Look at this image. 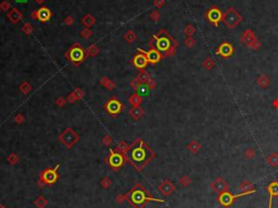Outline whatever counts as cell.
Segmentation results:
<instances>
[{"label":"cell","mask_w":278,"mask_h":208,"mask_svg":"<svg viewBox=\"0 0 278 208\" xmlns=\"http://www.w3.org/2000/svg\"><path fill=\"white\" fill-rule=\"evenodd\" d=\"M126 156L129 161L134 164V167L137 170H140L151 158H153L154 154L145 142L141 139H137L133 145H131Z\"/></svg>","instance_id":"obj_1"},{"label":"cell","mask_w":278,"mask_h":208,"mask_svg":"<svg viewBox=\"0 0 278 208\" xmlns=\"http://www.w3.org/2000/svg\"><path fill=\"white\" fill-rule=\"evenodd\" d=\"M127 198L129 199V203H131L135 208H143V206H145V204L150 201L159 202V203H160V202H161V203L163 202L162 199L153 198V197L149 196L147 190L143 189L139 183L136 184V186L128 193Z\"/></svg>","instance_id":"obj_2"},{"label":"cell","mask_w":278,"mask_h":208,"mask_svg":"<svg viewBox=\"0 0 278 208\" xmlns=\"http://www.w3.org/2000/svg\"><path fill=\"white\" fill-rule=\"evenodd\" d=\"M87 50L81 44L75 43L69 50L65 52V58L75 67H78L86 58H87Z\"/></svg>","instance_id":"obj_3"},{"label":"cell","mask_w":278,"mask_h":208,"mask_svg":"<svg viewBox=\"0 0 278 208\" xmlns=\"http://www.w3.org/2000/svg\"><path fill=\"white\" fill-rule=\"evenodd\" d=\"M153 38L155 40L156 49L161 52L166 53L171 48H173V47L176 48L177 46V43L170 36V34L165 30H161L158 34L154 35Z\"/></svg>","instance_id":"obj_4"},{"label":"cell","mask_w":278,"mask_h":208,"mask_svg":"<svg viewBox=\"0 0 278 208\" xmlns=\"http://www.w3.org/2000/svg\"><path fill=\"white\" fill-rule=\"evenodd\" d=\"M59 141H60L66 148H72L78 141H79V135H78L72 127H66V129L59 135Z\"/></svg>","instance_id":"obj_5"},{"label":"cell","mask_w":278,"mask_h":208,"mask_svg":"<svg viewBox=\"0 0 278 208\" xmlns=\"http://www.w3.org/2000/svg\"><path fill=\"white\" fill-rule=\"evenodd\" d=\"M58 169H59V164H57L53 169H51V168L45 169L44 171L40 173V176H39L38 185H40V186L42 187L46 184L51 185V184H53V183L57 182L58 178H59L58 172H57Z\"/></svg>","instance_id":"obj_6"},{"label":"cell","mask_w":278,"mask_h":208,"mask_svg":"<svg viewBox=\"0 0 278 208\" xmlns=\"http://www.w3.org/2000/svg\"><path fill=\"white\" fill-rule=\"evenodd\" d=\"M222 21L224 22V24H225L227 27H229V28L236 27V26L240 23V21H241V15H240L234 8L230 7L229 9L225 12V14L223 15Z\"/></svg>","instance_id":"obj_7"},{"label":"cell","mask_w":278,"mask_h":208,"mask_svg":"<svg viewBox=\"0 0 278 208\" xmlns=\"http://www.w3.org/2000/svg\"><path fill=\"white\" fill-rule=\"evenodd\" d=\"M109 153H110V155L108 156V159H107L109 166L114 170H119V169L122 168L125 162V156L114 149H110Z\"/></svg>","instance_id":"obj_8"},{"label":"cell","mask_w":278,"mask_h":208,"mask_svg":"<svg viewBox=\"0 0 278 208\" xmlns=\"http://www.w3.org/2000/svg\"><path fill=\"white\" fill-rule=\"evenodd\" d=\"M124 108V105L122 104L120 99H117L116 97H111L110 99L108 100L106 105H104V109H106L107 112L112 117L117 116L119 113H121V111Z\"/></svg>","instance_id":"obj_9"},{"label":"cell","mask_w":278,"mask_h":208,"mask_svg":"<svg viewBox=\"0 0 278 208\" xmlns=\"http://www.w3.org/2000/svg\"><path fill=\"white\" fill-rule=\"evenodd\" d=\"M137 51H138V53H136L133 58V64L135 65V68H137L138 70H143L146 67H147V64L149 62H148V59H147V57H146L145 50H143L141 48H138Z\"/></svg>","instance_id":"obj_10"},{"label":"cell","mask_w":278,"mask_h":208,"mask_svg":"<svg viewBox=\"0 0 278 208\" xmlns=\"http://www.w3.org/2000/svg\"><path fill=\"white\" fill-rule=\"evenodd\" d=\"M211 189L213 190V192L218 193V194H222V193H224V192H228L229 186H228V184L226 183V181H224L222 178H216L215 180L212 182Z\"/></svg>","instance_id":"obj_11"},{"label":"cell","mask_w":278,"mask_h":208,"mask_svg":"<svg viewBox=\"0 0 278 208\" xmlns=\"http://www.w3.org/2000/svg\"><path fill=\"white\" fill-rule=\"evenodd\" d=\"M145 53H146V57H147V59H148V62L152 63V64L158 63L159 61L163 58V55L161 53V51H159L158 49L153 48V47H151L148 51H145Z\"/></svg>","instance_id":"obj_12"},{"label":"cell","mask_w":278,"mask_h":208,"mask_svg":"<svg viewBox=\"0 0 278 208\" xmlns=\"http://www.w3.org/2000/svg\"><path fill=\"white\" fill-rule=\"evenodd\" d=\"M242 195H247L246 193H241V194L239 195H232L230 193L228 192H224L221 194V196L218 197V201H220V203L222 204L223 206H225V207H227V206H230L232 204V202L235 201V199L237 198V197H240L242 196Z\"/></svg>","instance_id":"obj_13"},{"label":"cell","mask_w":278,"mask_h":208,"mask_svg":"<svg viewBox=\"0 0 278 208\" xmlns=\"http://www.w3.org/2000/svg\"><path fill=\"white\" fill-rule=\"evenodd\" d=\"M36 11H37V20H38L39 22H42V23L48 22L51 19V16H52V12H51L50 9L47 7L39 8V9L36 10Z\"/></svg>","instance_id":"obj_14"},{"label":"cell","mask_w":278,"mask_h":208,"mask_svg":"<svg viewBox=\"0 0 278 208\" xmlns=\"http://www.w3.org/2000/svg\"><path fill=\"white\" fill-rule=\"evenodd\" d=\"M159 191H160V193H161L162 195H164V196H170V195L175 191V185L173 184L171 181L165 180L160 184Z\"/></svg>","instance_id":"obj_15"},{"label":"cell","mask_w":278,"mask_h":208,"mask_svg":"<svg viewBox=\"0 0 278 208\" xmlns=\"http://www.w3.org/2000/svg\"><path fill=\"white\" fill-rule=\"evenodd\" d=\"M7 18L11 23L18 24V22L23 19V13H22L18 8H12V9L7 13Z\"/></svg>","instance_id":"obj_16"},{"label":"cell","mask_w":278,"mask_h":208,"mask_svg":"<svg viewBox=\"0 0 278 208\" xmlns=\"http://www.w3.org/2000/svg\"><path fill=\"white\" fill-rule=\"evenodd\" d=\"M223 15H222V12L217 9V8H212L209 12H207V19H209V21L212 22L214 25L217 26L218 22L221 21Z\"/></svg>","instance_id":"obj_17"},{"label":"cell","mask_w":278,"mask_h":208,"mask_svg":"<svg viewBox=\"0 0 278 208\" xmlns=\"http://www.w3.org/2000/svg\"><path fill=\"white\" fill-rule=\"evenodd\" d=\"M255 40H256L255 35L251 30H247L241 36V42L244 43V45H247V46H252V44L255 42Z\"/></svg>","instance_id":"obj_18"},{"label":"cell","mask_w":278,"mask_h":208,"mask_svg":"<svg viewBox=\"0 0 278 208\" xmlns=\"http://www.w3.org/2000/svg\"><path fill=\"white\" fill-rule=\"evenodd\" d=\"M234 52V48L229 43H223L218 48V53L223 57H229Z\"/></svg>","instance_id":"obj_19"},{"label":"cell","mask_w":278,"mask_h":208,"mask_svg":"<svg viewBox=\"0 0 278 208\" xmlns=\"http://www.w3.org/2000/svg\"><path fill=\"white\" fill-rule=\"evenodd\" d=\"M129 114H131V118H133L134 120H139V119L145 114V111H143V109L140 108L139 106L133 107V108L129 110Z\"/></svg>","instance_id":"obj_20"},{"label":"cell","mask_w":278,"mask_h":208,"mask_svg":"<svg viewBox=\"0 0 278 208\" xmlns=\"http://www.w3.org/2000/svg\"><path fill=\"white\" fill-rule=\"evenodd\" d=\"M239 190L241 191L242 193H246V194H250V193L255 192L254 187H253V184L249 182V181H244V182L240 184Z\"/></svg>","instance_id":"obj_21"},{"label":"cell","mask_w":278,"mask_h":208,"mask_svg":"<svg viewBox=\"0 0 278 208\" xmlns=\"http://www.w3.org/2000/svg\"><path fill=\"white\" fill-rule=\"evenodd\" d=\"M82 24H83L85 27L89 28L90 26H92V25L96 24V18L92 16L91 14H86V15L82 19Z\"/></svg>","instance_id":"obj_22"},{"label":"cell","mask_w":278,"mask_h":208,"mask_svg":"<svg viewBox=\"0 0 278 208\" xmlns=\"http://www.w3.org/2000/svg\"><path fill=\"white\" fill-rule=\"evenodd\" d=\"M128 102L133 107H138L139 105L141 104V102H143V98H141V96L139 95V94L135 93V94H133V95L129 96Z\"/></svg>","instance_id":"obj_23"},{"label":"cell","mask_w":278,"mask_h":208,"mask_svg":"<svg viewBox=\"0 0 278 208\" xmlns=\"http://www.w3.org/2000/svg\"><path fill=\"white\" fill-rule=\"evenodd\" d=\"M129 148H131V145H128L126 142H121L120 144H117V146L115 147L114 150H116V152H119V153L123 154L125 156L127 154V152L129 150Z\"/></svg>","instance_id":"obj_24"},{"label":"cell","mask_w":278,"mask_h":208,"mask_svg":"<svg viewBox=\"0 0 278 208\" xmlns=\"http://www.w3.org/2000/svg\"><path fill=\"white\" fill-rule=\"evenodd\" d=\"M100 84H101V85H103L104 87H106L107 89H109V90H113L115 88V83H114V82H112L111 80H109L108 77H103L101 80H100Z\"/></svg>","instance_id":"obj_25"},{"label":"cell","mask_w":278,"mask_h":208,"mask_svg":"<svg viewBox=\"0 0 278 208\" xmlns=\"http://www.w3.org/2000/svg\"><path fill=\"white\" fill-rule=\"evenodd\" d=\"M136 79L139 80V82H140V83L146 84L150 79H151V77H150V75H149V73H148V72H146L145 70H140V72L138 73V75L136 77Z\"/></svg>","instance_id":"obj_26"},{"label":"cell","mask_w":278,"mask_h":208,"mask_svg":"<svg viewBox=\"0 0 278 208\" xmlns=\"http://www.w3.org/2000/svg\"><path fill=\"white\" fill-rule=\"evenodd\" d=\"M267 190H268V193H269V195H271V197L277 196L278 195V182H273L272 184H269L268 187H267Z\"/></svg>","instance_id":"obj_27"},{"label":"cell","mask_w":278,"mask_h":208,"mask_svg":"<svg viewBox=\"0 0 278 208\" xmlns=\"http://www.w3.org/2000/svg\"><path fill=\"white\" fill-rule=\"evenodd\" d=\"M267 162L271 164L272 167H277L278 166V154L273 153L267 157Z\"/></svg>","instance_id":"obj_28"},{"label":"cell","mask_w":278,"mask_h":208,"mask_svg":"<svg viewBox=\"0 0 278 208\" xmlns=\"http://www.w3.org/2000/svg\"><path fill=\"white\" fill-rule=\"evenodd\" d=\"M32 90V85H30L28 82H23V83L20 85V92L24 95H27L28 93Z\"/></svg>","instance_id":"obj_29"},{"label":"cell","mask_w":278,"mask_h":208,"mask_svg":"<svg viewBox=\"0 0 278 208\" xmlns=\"http://www.w3.org/2000/svg\"><path fill=\"white\" fill-rule=\"evenodd\" d=\"M257 83H259V85L261 86V87L265 88L268 86L269 84V79L265 75V74H263V75H261L260 77H259V80H257Z\"/></svg>","instance_id":"obj_30"},{"label":"cell","mask_w":278,"mask_h":208,"mask_svg":"<svg viewBox=\"0 0 278 208\" xmlns=\"http://www.w3.org/2000/svg\"><path fill=\"white\" fill-rule=\"evenodd\" d=\"M47 204H48V201H47V199L45 198L44 196L37 197L36 201H35V205H36L38 208H45V207H46Z\"/></svg>","instance_id":"obj_31"},{"label":"cell","mask_w":278,"mask_h":208,"mask_svg":"<svg viewBox=\"0 0 278 208\" xmlns=\"http://www.w3.org/2000/svg\"><path fill=\"white\" fill-rule=\"evenodd\" d=\"M136 38H137V36H136L135 32L131 30L127 31L126 33H125V40H126V42L128 43H134L136 40Z\"/></svg>","instance_id":"obj_32"},{"label":"cell","mask_w":278,"mask_h":208,"mask_svg":"<svg viewBox=\"0 0 278 208\" xmlns=\"http://www.w3.org/2000/svg\"><path fill=\"white\" fill-rule=\"evenodd\" d=\"M21 31H22V33H24L25 35H30V34H33V32H34V27H33V25L30 23H25L21 27Z\"/></svg>","instance_id":"obj_33"},{"label":"cell","mask_w":278,"mask_h":208,"mask_svg":"<svg viewBox=\"0 0 278 208\" xmlns=\"http://www.w3.org/2000/svg\"><path fill=\"white\" fill-rule=\"evenodd\" d=\"M87 50V53L88 56H91V57H96L97 55L99 53V48L97 47V45H91V46L88 47V49H86Z\"/></svg>","instance_id":"obj_34"},{"label":"cell","mask_w":278,"mask_h":208,"mask_svg":"<svg viewBox=\"0 0 278 208\" xmlns=\"http://www.w3.org/2000/svg\"><path fill=\"white\" fill-rule=\"evenodd\" d=\"M72 93H73V94H74V96H75L76 99H77V100L83 99L84 95H85V93H84V90L82 89V88H79V87H76L75 89H74Z\"/></svg>","instance_id":"obj_35"},{"label":"cell","mask_w":278,"mask_h":208,"mask_svg":"<svg viewBox=\"0 0 278 208\" xmlns=\"http://www.w3.org/2000/svg\"><path fill=\"white\" fill-rule=\"evenodd\" d=\"M200 147H201V146H200V144H198L195 141L191 142V143L188 145V149L190 150L191 153H197L198 150L200 149Z\"/></svg>","instance_id":"obj_36"},{"label":"cell","mask_w":278,"mask_h":208,"mask_svg":"<svg viewBox=\"0 0 278 208\" xmlns=\"http://www.w3.org/2000/svg\"><path fill=\"white\" fill-rule=\"evenodd\" d=\"M91 35H92V31L90 30V28L85 27L84 30L81 31V36L83 37L84 40H88V38H90Z\"/></svg>","instance_id":"obj_37"},{"label":"cell","mask_w":278,"mask_h":208,"mask_svg":"<svg viewBox=\"0 0 278 208\" xmlns=\"http://www.w3.org/2000/svg\"><path fill=\"white\" fill-rule=\"evenodd\" d=\"M8 162H9L10 164H12V166L16 164L18 162V156L16 155V154H14V153L10 154L9 157H8Z\"/></svg>","instance_id":"obj_38"},{"label":"cell","mask_w":278,"mask_h":208,"mask_svg":"<svg viewBox=\"0 0 278 208\" xmlns=\"http://www.w3.org/2000/svg\"><path fill=\"white\" fill-rule=\"evenodd\" d=\"M102 144H103L106 147H110V145L112 144L113 139H112V136L111 135H106V136L102 139Z\"/></svg>","instance_id":"obj_39"},{"label":"cell","mask_w":278,"mask_h":208,"mask_svg":"<svg viewBox=\"0 0 278 208\" xmlns=\"http://www.w3.org/2000/svg\"><path fill=\"white\" fill-rule=\"evenodd\" d=\"M0 9H1V11H8L9 9H11V3L9 1H7V0H5V1L0 3Z\"/></svg>","instance_id":"obj_40"},{"label":"cell","mask_w":278,"mask_h":208,"mask_svg":"<svg viewBox=\"0 0 278 208\" xmlns=\"http://www.w3.org/2000/svg\"><path fill=\"white\" fill-rule=\"evenodd\" d=\"M141 85H143V83H140L138 79H134L133 81L131 82V87L133 88V89H139V87H140Z\"/></svg>","instance_id":"obj_41"},{"label":"cell","mask_w":278,"mask_h":208,"mask_svg":"<svg viewBox=\"0 0 278 208\" xmlns=\"http://www.w3.org/2000/svg\"><path fill=\"white\" fill-rule=\"evenodd\" d=\"M190 183H191V179L189 178L188 176L182 177V179H180V184H182L183 186H188Z\"/></svg>","instance_id":"obj_42"},{"label":"cell","mask_w":278,"mask_h":208,"mask_svg":"<svg viewBox=\"0 0 278 208\" xmlns=\"http://www.w3.org/2000/svg\"><path fill=\"white\" fill-rule=\"evenodd\" d=\"M150 18H151L152 21L158 22L159 20L161 19V14L159 13V12L156 11V10H154V11H152V12H151V14H150Z\"/></svg>","instance_id":"obj_43"},{"label":"cell","mask_w":278,"mask_h":208,"mask_svg":"<svg viewBox=\"0 0 278 208\" xmlns=\"http://www.w3.org/2000/svg\"><path fill=\"white\" fill-rule=\"evenodd\" d=\"M64 23H65V25H67V26H72L74 23H75V19H74L72 15H69L64 19Z\"/></svg>","instance_id":"obj_44"},{"label":"cell","mask_w":278,"mask_h":208,"mask_svg":"<svg viewBox=\"0 0 278 208\" xmlns=\"http://www.w3.org/2000/svg\"><path fill=\"white\" fill-rule=\"evenodd\" d=\"M195 32V30L192 25H187L186 27H185V33H186V35H188L189 37H191V35H193Z\"/></svg>","instance_id":"obj_45"},{"label":"cell","mask_w":278,"mask_h":208,"mask_svg":"<svg viewBox=\"0 0 278 208\" xmlns=\"http://www.w3.org/2000/svg\"><path fill=\"white\" fill-rule=\"evenodd\" d=\"M14 121H15L18 124H21V123H23L24 121H25V118H24V116L22 113H18V114L14 117Z\"/></svg>","instance_id":"obj_46"},{"label":"cell","mask_w":278,"mask_h":208,"mask_svg":"<svg viewBox=\"0 0 278 208\" xmlns=\"http://www.w3.org/2000/svg\"><path fill=\"white\" fill-rule=\"evenodd\" d=\"M101 185L104 187V189H109V187H110V185H111V180L106 177V178H103L101 180Z\"/></svg>","instance_id":"obj_47"},{"label":"cell","mask_w":278,"mask_h":208,"mask_svg":"<svg viewBox=\"0 0 278 208\" xmlns=\"http://www.w3.org/2000/svg\"><path fill=\"white\" fill-rule=\"evenodd\" d=\"M213 65H214V62H213V60H212V59H207V60L203 62V67H204L205 69H207V70L211 69Z\"/></svg>","instance_id":"obj_48"},{"label":"cell","mask_w":278,"mask_h":208,"mask_svg":"<svg viewBox=\"0 0 278 208\" xmlns=\"http://www.w3.org/2000/svg\"><path fill=\"white\" fill-rule=\"evenodd\" d=\"M244 156H246L248 159H251V158H253L255 156V152L253 149H251V148H249V149L246 150V153H244Z\"/></svg>","instance_id":"obj_49"},{"label":"cell","mask_w":278,"mask_h":208,"mask_svg":"<svg viewBox=\"0 0 278 208\" xmlns=\"http://www.w3.org/2000/svg\"><path fill=\"white\" fill-rule=\"evenodd\" d=\"M55 104H57L59 107H63L65 104H66V99H65L64 97H59V98H57V100H55Z\"/></svg>","instance_id":"obj_50"},{"label":"cell","mask_w":278,"mask_h":208,"mask_svg":"<svg viewBox=\"0 0 278 208\" xmlns=\"http://www.w3.org/2000/svg\"><path fill=\"white\" fill-rule=\"evenodd\" d=\"M185 44H186L187 47H189V48H190V47H192L193 45H195V40H193L192 37H188V38L185 40Z\"/></svg>","instance_id":"obj_51"},{"label":"cell","mask_w":278,"mask_h":208,"mask_svg":"<svg viewBox=\"0 0 278 208\" xmlns=\"http://www.w3.org/2000/svg\"><path fill=\"white\" fill-rule=\"evenodd\" d=\"M76 97L75 96H74V94L73 93H71V94H69V96H67L66 97V102H70V104H74V102H76Z\"/></svg>","instance_id":"obj_52"},{"label":"cell","mask_w":278,"mask_h":208,"mask_svg":"<svg viewBox=\"0 0 278 208\" xmlns=\"http://www.w3.org/2000/svg\"><path fill=\"white\" fill-rule=\"evenodd\" d=\"M164 3H165V0H154L153 1V5L155 6L156 8H162L164 6Z\"/></svg>","instance_id":"obj_53"},{"label":"cell","mask_w":278,"mask_h":208,"mask_svg":"<svg viewBox=\"0 0 278 208\" xmlns=\"http://www.w3.org/2000/svg\"><path fill=\"white\" fill-rule=\"evenodd\" d=\"M146 85H147V87L150 88V89H153V88H155V82H154L152 79H150L149 81L146 83Z\"/></svg>","instance_id":"obj_54"},{"label":"cell","mask_w":278,"mask_h":208,"mask_svg":"<svg viewBox=\"0 0 278 208\" xmlns=\"http://www.w3.org/2000/svg\"><path fill=\"white\" fill-rule=\"evenodd\" d=\"M126 198H127V195L126 196H125V195H119V196L115 198V201H116L119 204H122L124 201H126Z\"/></svg>","instance_id":"obj_55"},{"label":"cell","mask_w":278,"mask_h":208,"mask_svg":"<svg viewBox=\"0 0 278 208\" xmlns=\"http://www.w3.org/2000/svg\"><path fill=\"white\" fill-rule=\"evenodd\" d=\"M30 18L33 19V20H35V21H37V11L35 10V11L30 12Z\"/></svg>","instance_id":"obj_56"},{"label":"cell","mask_w":278,"mask_h":208,"mask_svg":"<svg viewBox=\"0 0 278 208\" xmlns=\"http://www.w3.org/2000/svg\"><path fill=\"white\" fill-rule=\"evenodd\" d=\"M260 46H261V44H260V43L257 42V40H255V42L253 43V44H252V46H251V47H252V48H254V49H257V48H259V47H260Z\"/></svg>","instance_id":"obj_57"},{"label":"cell","mask_w":278,"mask_h":208,"mask_svg":"<svg viewBox=\"0 0 278 208\" xmlns=\"http://www.w3.org/2000/svg\"><path fill=\"white\" fill-rule=\"evenodd\" d=\"M35 2L36 3H39V5H42V3L45 2V1H46V0H34Z\"/></svg>","instance_id":"obj_58"},{"label":"cell","mask_w":278,"mask_h":208,"mask_svg":"<svg viewBox=\"0 0 278 208\" xmlns=\"http://www.w3.org/2000/svg\"><path fill=\"white\" fill-rule=\"evenodd\" d=\"M15 1L16 2H18V3H25L27 0H15Z\"/></svg>","instance_id":"obj_59"},{"label":"cell","mask_w":278,"mask_h":208,"mask_svg":"<svg viewBox=\"0 0 278 208\" xmlns=\"http://www.w3.org/2000/svg\"><path fill=\"white\" fill-rule=\"evenodd\" d=\"M0 208H7L6 206H2V205H0Z\"/></svg>","instance_id":"obj_60"},{"label":"cell","mask_w":278,"mask_h":208,"mask_svg":"<svg viewBox=\"0 0 278 208\" xmlns=\"http://www.w3.org/2000/svg\"><path fill=\"white\" fill-rule=\"evenodd\" d=\"M0 11H1V9H0Z\"/></svg>","instance_id":"obj_61"}]
</instances>
